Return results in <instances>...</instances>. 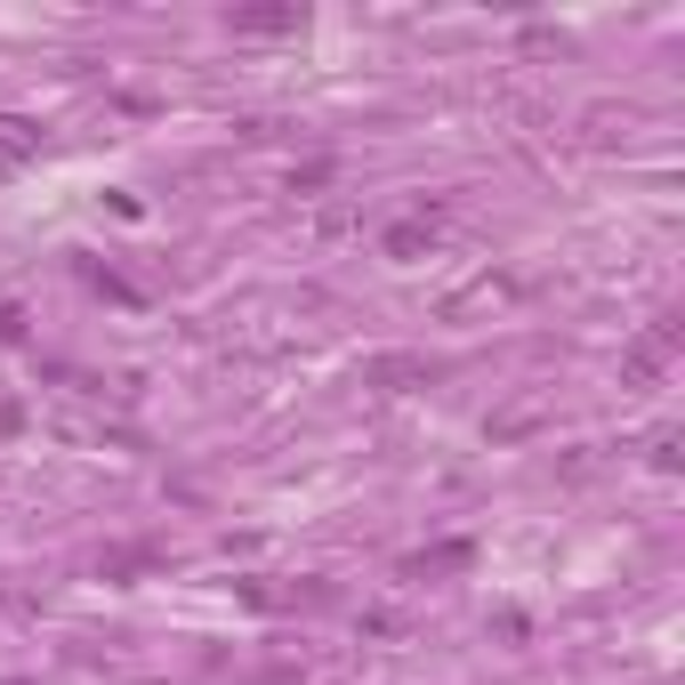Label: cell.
<instances>
[{"label": "cell", "mask_w": 685, "mask_h": 685, "mask_svg": "<svg viewBox=\"0 0 685 685\" xmlns=\"http://www.w3.org/2000/svg\"><path fill=\"white\" fill-rule=\"evenodd\" d=\"M25 154H32V129H25V121H0V169L25 162Z\"/></svg>", "instance_id": "obj_2"}, {"label": "cell", "mask_w": 685, "mask_h": 685, "mask_svg": "<svg viewBox=\"0 0 685 685\" xmlns=\"http://www.w3.org/2000/svg\"><path fill=\"white\" fill-rule=\"evenodd\" d=\"M662 363H669V331H654V339H637V348H629V380H654Z\"/></svg>", "instance_id": "obj_1"}]
</instances>
